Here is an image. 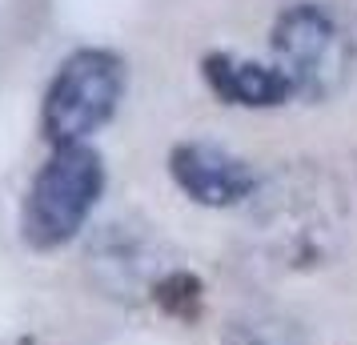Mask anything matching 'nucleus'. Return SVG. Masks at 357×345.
<instances>
[{"label":"nucleus","mask_w":357,"mask_h":345,"mask_svg":"<svg viewBox=\"0 0 357 345\" xmlns=\"http://www.w3.org/2000/svg\"><path fill=\"white\" fill-rule=\"evenodd\" d=\"M201 77L213 89V97L233 109H277L289 97H297V84L277 65H261V61H249L229 49L205 52Z\"/></svg>","instance_id":"5"},{"label":"nucleus","mask_w":357,"mask_h":345,"mask_svg":"<svg viewBox=\"0 0 357 345\" xmlns=\"http://www.w3.org/2000/svg\"><path fill=\"white\" fill-rule=\"evenodd\" d=\"M221 345H305V333L297 321L281 317V313H237L221 333Z\"/></svg>","instance_id":"6"},{"label":"nucleus","mask_w":357,"mask_h":345,"mask_svg":"<svg viewBox=\"0 0 357 345\" xmlns=\"http://www.w3.org/2000/svg\"><path fill=\"white\" fill-rule=\"evenodd\" d=\"M269 49H273V65L297 84V97L309 100L333 97L345 84L349 61H354L349 40L333 13L313 0H301L277 13L269 29Z\"/></svg>","instance_id":"3"},{"label":"nucleus","mask_w":357,"mask_h":345,"mask_svg":"<svg viewBox=\"0 0 357 345\" xmlns=\"http://www.w3.org/2000/svg\"><path fill=\"white\" fill-rule=\"evenodd\" d=\"M153 301L169 309L173 317H197L201 309V281L193 273H185V269H169L161 281H157V289H153Z\"/></svg>","instance_id":"7"},{"label":"nucleus","mask_w":357,"mask_h":345,"mask_svg":"<svg viewBox=\"0 0 357 345\" xmlns=\"http://www.w3.org/2000/svg\"><path fill=\"white\" fill-rule=\"evenodd\" d=\"M125 61L113 49H77L68 52L61 68L52 72L45 105H40V129L52 145H84L97 129L113 121L116 105L125 97Z\"/></svg>","instance_id":"2"},{"label":"nucleus","mask_w":357,"mask_h":345,"mask_svg":"<svg viewBox=\"0 0 357 345\" xmlns=\"http://www.w3.org/2000/svg\"><path fill=\"white\" fill-rule=\"evenodd\" d=\"M100 193H105V161H100L97 148L89 145L52 148V157L36 169L24 209H20L24 245L40 249V253L68 245L84 229Z\"/></svg>","instance_id":"1"},{"label":"nucleus","mask_w":357,"mask_h":345,"mask_svg":"<svg viewBox=\"0 0 357 345\" xmlns=\"http://www.w3.org/2000/svg\"><path fill=\"white\" fill-rule=\"evenodd\" d=\"M169 173L189 201L205 209H233L257 193V177L245 157L213 141H181L169 153Z\"/></svg>","instance_id":"4"}]
</instances>
